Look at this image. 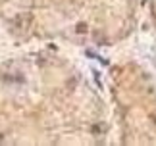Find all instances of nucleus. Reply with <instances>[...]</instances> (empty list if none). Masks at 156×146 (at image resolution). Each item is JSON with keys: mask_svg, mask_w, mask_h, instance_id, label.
Instances as JSON below:
<instances>
[{"mask_svg": "<svg viewBox=\"0 0 156 146\" xmlns=\"http://www.w3.org/2000/svg\"><path fill=\"white\" fill-rule=\"evenodd\" d=\"M31 21H33V16H31V14H20V16L14 19V25H16L17 29H29Z\"/></svg>", "mask_w": 156, "mask_h": 146, "instance_id": "1", "label": "nucleus"}, {"mask_svg": "<svg viewBox=\"0 0 156 146\" xmlns=\"http://www.w3.org/2000/svg\"><path fill=\"white\" fill-rule=\"evenodd\" d=\"M75 31H77V33H85V31H87V25H85V23H77Z\"/></svg>", "mask_w": 156, "mask_h": 146, "instance_id": "2", "label": "nucleus"}, {"mask_svg": "<svg viewBox=\"0 0 156 146\" xmlns=\"http://www.w3.org/2000/svg\"><path fill=\"white\" fill-rule=\"evenodd\" d=\"M0 141H2V135H0Z\"/></svg>", "mask_w": 156, "mask_h": 146, "instance_id": "3", "label": "nucleus"}]
</instances>
